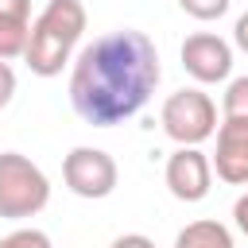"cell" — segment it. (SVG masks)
<instances>
[{
  "mask_svg": "<svg viewBox=\"0 0 248 248\" xmlns=\"http://www.w3.org/2000/svg\"><path fill=\"white\" fill-rule=\"evenodd\" d=\"M163 70L155 43L136 31H105L85 43L70 70V105L93 128H112L132 120L155 93Z\"/></svg>",
  "mask_w": 248,
  "mask_h": 248,
  "instance_id": "obj_1",
  "label": "cell"
},
{
  "mask_svg": "<svg viewBox=\"0 0 248 248\" xmlns=\"http://www.w3.org/2000/svg\"><path fill=\"white\" fill-rule=\"evenodd\" d=\"M81 31H85L81 0H50L31 23V39H27V54H23L27 70L39 78H58L74 62Z\"/></svg>",
  "mask_w": 248,
  "mask_h": 248,
  "instance_id": "obj_2",
  "label": "cell"
},
{
  "mask_svg": "<svg viewBox=\"0 0 248 248\" xmlns=\"http://www.w3.org/2000/svg\"><path fill=\"white\" fill-rule=\"evenodd\" d=\"M50 202V178L39 163H31L19 151H0V217L23 221L43 213Z\"/></svg>",
  "mask_w": 248,
  "mask_h": 248,
  "instance_id": "obj_3",
  "label": "cell"
},
{
  "mask_svg": "<svg viewBox=\"0 0 248 248\" xmlns=\"http://www.w3.org/2000/svg\"><path fill=\"white\" fill-rule=\"evenodd\" d=\"M159 124L163 132L178 143V147H198L209 136H217V105L209 93H202L198 85L174 89L163 108H159Z\"/></svg>",
  "mask_w": 248,
  "mask_h": 248,
  "instance_id": "obj_4",
  "label": "cell"
},
{
  "mask_svg": "<svg viewBox=\"0 0 248 248\" xmlns=\"http://www.w3.org/2000/svg\"><path fill=\"white\" fill-rule=\"evenodd\" d=\"M116 159L101 147H74L66 159H62V182L70 194L78 198H89V202H101L116 190Z\"/></svg>",
  "mask_w": 248,
  "mask_h": 248,
  "instance_id": "obj_5",
  "label": "cell"
},
{
  "mask_svg": "<svg viewBox=\"0 0 248 248\" xmlns=\"http://www.w3.org/2000/svg\"><path fill=\"white\" fill-rule=\"evenodd\" d=\"M178 58H182V70L198 85H217V81H229V74H232V43H225L213 31L186 35Z\"/></svg>",
  "mask_w": 248,
  "mask_h": 248,
  "instance_id": "obj_6",
  "label": "cell"
},
{
  "mask_svg": "<svg viewBox=\"0 0 248 248\" xmlns=\"http://www.w3.org/2000/svg\"><path fill=\"white\" fill-rule=\"evenodd\" d=\"M163 178H167V190H170L178 202L194 205V202H202V198L209 194V186H213V163H209V155H205L202 147H178V151H170Z\"/></svg>",
  "mask_w": 248,
  "mask_h": 248,
  "instance_id": "obj_7",
  "label": "cell"
},
{
  "mask_svg": "<svg viewBox=\"0 0 248 248\" xmlns=\"http://www.w3.org/2000/svg\"><path fill=\"white\" fill-rule=\"evenodd\" d=\"M213 170L229 186H248V116H225L217 124Z\"/></svg>",
  "mask_w": 248,
  "mask_h": 248,
  "instance_id": "obj_8",
  "label": "cell"
},
{
  "mask_svg": "<svg viewBox=\"0 0 248 248\" xmlns=\"http://www.w3.org/2000/svg\"><path fill=\"white\" fill-rule=\"evenodd\" d=\"M31 23V0H0V62L27 54Z\"/></svg>",
  "mask_w": 248,
  "mask_h": 248,
  "instance_id": "obj_9",
  "label": "cell"
},
{
  "mask_svg": "<svg viewBox=\"0 0 248 248\" xmlns=\"http://www.w3.org/2000/svg\"><path fill=\"white\" fill-rule=\"evenodd\" d=\"M174 248H232V232L221 221H190L174 236Z\"/></svg>",
  "mask_w": 248,
  "mask_h": 248,
  "instance_id": "obj_10",
  "label": "cell"
},
{
  "mask_svg": "<svg viewBox=\"0 0 248 248\" xmlns=\"http://www.w3.org/2000/svg\"><path fill=\"white\" fill-rule=\"evenodd\" d=\"M221 105H225V116H248V74L229 78Z\"/></svg>",
  "mask_w": 248,
  "mask_h": 248,
  "instance_id": "obj_11",
  "label": "cell"
},
{
  "mask_svg": "<svg viewBox=\"0 0 248 248\" xmlns=\"http://www.w3.org/2000/svg\"><path fill=\"white\" fill-rule=\"evenodd\" d=\"M229 4H232V0H178V8H182L186 16H194V19H202V23L221 19V16L229 12Z\"/></svg>",
  "mask_w": 248,
  "mask_h": 248,
  "instance_id": "obj_12",
  "label": "cell"
},
{
  "mask_svg": "<svg viewBox=\"0 0 248 248\" xmlns=\"http://www.w3.org/2000/svg\"><path fill=\"white\" fill-rule=\"evenodd\" d=\"M0 248H54V244L43 229H16V232L0 236Z\"/></svg>",
  "mask_w": 248,
  "mask_h": 248,
  "instance_id": "obj_13",
  "label": "cell"
},
{
  "mask_svg": "<svg viewBox=\"0 0 248 248\" xmlns=\"http://www.w3.org/2000/svg\"><path fill=\"white\" fill-rule=\"evenodd\" d=\"M16 97V70L8 62H0V108H8Z\"/></svg>",
  "mask_w": 248,
  "mask_h": 248,
  "instance_id": "obj_14",
  "label": "cell"
},
{
  "mask_svg": "<svg viewBox=\"0 0 248 248\" xmlns=\"http://www.w3.org/2000/svg\"><path fill=\"white\" fill-rule=\"evenodd\" d=\"M108 248H155V240L143 236V232H124V236H116Z\"/></svg>",
  "mask_w": 248,
  "mask_h": 248,
  "instance_id": "obj_15",
  "label": "cell"
},
{
  "mask_svg": "<svg viewBox=\"0 0 248 248\" xmlns=\"http://www.w3.org/2000/svg\"><path fill=\"white\" fill-rule=\"evenodd\" d=\"M232 43H236V50L248 54V12L236 16V23H232Z\"/></svg>",
  "mask_w": 248,
  "mask_h": 248,
  "instance_id": "obj_16",
  "label": "cell"
},
{
  "mask_svg": "<svg viewBox=\"0 0 248 248\" xmlns=\"http://www.w3.org/2000/svg\"><path fill=\"white\" fill-rule=\"evenodd\" d=\"M232 221H236V229L248 236V194L236 198V205H232Z\"/></svg>",
  "mask_w": 248,
  "mask_h": 248,
  "instance_id": "obj_17",
  "label": "cell"
}]
</instances>
